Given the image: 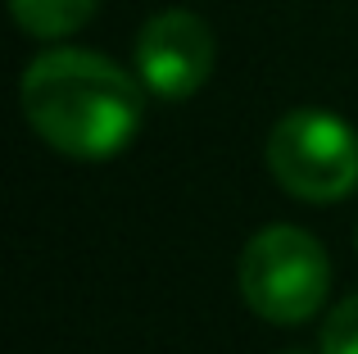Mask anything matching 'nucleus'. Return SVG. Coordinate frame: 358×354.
<instances>
[{"mask_svg":"<svg viewBox=\"0 0 358 354\" xmlns=\"http://www.w3.org/2000/svg\"><path fill=\"white\" fill-rule=\"evenodd\" d=\"M331 264L317 236L290 222L254 232L241 250V295L268 323H308L327 300Z\"/></svg>","mask_w":358,"mask_h":354,"instance_id":"f03ea898","label":"nucleus"},{"mask_svg":"<svg viewBox=\"0 0 358 354\" xmlns=\"http://www.w3.org/2000/svg\"><path fill=\"white\" fill-rule=\"evenodd\" d=\"M218 41L191 9H164L136 36V73L159 100H186L209 82Z\"/></svg>","mask_w":358,"mask_h":354,"instance_id":"20e7f679","label":"nucleus"},{"mask_svg":"<svg viewBox=\"0 0 358 354\" xmlns=\"http://www.w3.org/2000/svg\"><path fill=\"white\" fill-rule=\"evenodd\" d=\"M268 169L295 200L336 204L358 186V136L327 109H290L268 132Z\"/></svg>","mask_w":358,"mask_h":354,"instance_id":"7ed1b4c3","label":"nucleus"},{"mask_svg":"<svg viewBox=\"0 0 358 354\" xmlns=\"http://www.w3.org/2000/svg\"><path fill=\"white\" fill-rule=\"evenodd\" d=\"M100 0H9V14L23 27L27 36H41V41H55V36H69L96 14Z\"/></svg>","mask_w":358,"mask_h":354,"instance_id":"39448f33","label":"nucleus"},{"mask_svg":"<svg viewBox=\"0 0 358 354\" xmlns=\"http://www.w3.org/2000/svg\"><path fill=\"white\" fill-rule=\"evenodd\" d=\"M281 354H308V350H299V346H290V350H281ZM317 354H322V350H317Z\"/></svg>","mask_w":358,"mask_h":354,"instance_id":"0eeeda50","label":"nucleus"},{"mask_svg":"<svg viewBox=\"0 0 358 354\" xmlns=\"http://www.w3.org/2000/svg\"><path fill=\"white\" fill-rule=\"evenodd\" d=\"M317 346H322V354H358V295L341 300L327 313V327Z\"/></svg>","mask_w":358,"mask_h":354,"instance_id":"423d86ee","label":"nucleus"},{"mask_svg":"<svg viewBox=\"0 0 358 354\" xmlns=\"http://www.w3.org/2000/svg\"><path fill=\"white\" fill-rule=\"evenodd\" d=\"M145 82L96 50H45L23 69V118L69 160H109L127 150L145 114Z\"/></svg>","mask_w":358,"mask_h":354,"instance_id":"f257e3e1","label":"nucleus"}]
</instances>
